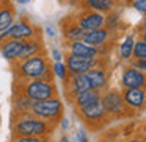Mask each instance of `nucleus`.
<instances>
[{
  "instance_id": "nucleus-1",
  "label": "nucleus",
  "mask_w": 146,
  "mask_h": 142,
  "mask_svg": "<svg viewBox=\"0 0 146 142\" xmlns=\"http://www.w3.org/2000/svg\"><path fill=\"white\" fill-rule=\"evenodd\" d=\"M33 114L39 117H57L61 113V101L57 98H46V100H38L32 103Z\"/></svg>"
},
{
  "instance_id": "nucleus-2",
  "label": "nucleus",
  "mask_w": 146,
  "mask_h": 142,
  "mask_svg": "<svg viewBox=\"0 0 146 142\" xmlns=\"http://www.w3.org/2000/svg\"><path fill=\"white\" fill-rule=\"evenodd\" d=\"M52 95H54V86L50 83H46L44 80L35 78V81L27 86V97L33 101L52 98Z\"/></svg>"
},
{
  "instance_id": "nucleus-3",
  "label": "nucleus",
  "mask_w": 146,
  "mask_h": 142,
  "mask_svg": "<svg viewBox=\"0 0 146 142\" xmlns=\"http://www.w3.org/2000/svg\"><path fill=\"white\" fill-rule=\"evenodd\" d=\"M47 131V125L42 120H21L16 125V133L21 136H41Z\"/></svg>"
},
{
  "instance_id": "nucleus-4",
  "label": "nucleus",
  "mask_w": 146,
  "mask_h": 142,
  "mask_svg": "<svg viewBox=\"0 0 146 142\" xmlns=\"http://www.w3.org/2000/svg\"><path fill=\"white\" fill-rule=\"evenodd\" d=\"M21 72L30 78H39L46 73V63L41 56H30L21 66Z\"/></svg>"
},
{
  "instance_id": "nucleus-5",
  "label": "nucleus",
  "mask_w": 146,
  "mask_h": 142,
  "mask_svg": "<svg viewBox=\"0 0 146 142\" xmlns=\"http://www.w3.org/2000/svg\"><path fill=\"white\" fill-rule=\"evenodd\" d=\"M33 35V28L27 22H19L11 25L8 30H5L3 33H0V39H3L5 36H10L11 39H27Z\"/></svg>"
},
{
  "instance_id": "nucleus-6",
  "label": "nucleus",
  "mask_w": 146,
  "mask_h": 142,
  "mask_svg": "<svg viewBox=\"0 0 146 142\" xmlns=\"http://www.w3.org/2000/svg\"><path fill=\"white\" fill-rule=\"evenodd\" d=\"M94 66V58L93 60H88V58H79V56H68L66 61V69H69L72 73H85L88 72L90 69H93Z\"/></svg>"
},
{
  "instance_id": "nucleus-7",
  "label": "nucleus",
  "mask_w": 146,
  "mask_h": 142,
  "mask_svg": "<svg viewBox=\"0 0 146 142\" xmlns=\"http://www.w3.org/2000/svg\"><path fill=\"white\" fill-rule=\"evenodd\" d=\"M104 22H105V19L99 11L98 13H86L79 19V27L83 28L85 31H90V30L101 28L104 25Z\"/></svg>"
},
{
  "instance_id": "nucleus-8",
  "label": "nucleus",
  "mask_w": 146,
  "mask_h": 142,
  "mask_svg": "<svg viewBox=\"0 0 146 142\" xmlns=\"http://www.w3.org/2000/svg\"><path fill=\"white\" fill-rule=\"evenodd\" d=\"M145 81V75L137 69H127L123 73V84L126 88H141Z\"/></svg>"
},
{
  "instance_id": "nucleus-9",
  "label": "nucleus",
  "mask_w": 146,
  "mask_h": 142,
  "mask_svg": "<svg viewBox=\"0 0 146 142\" xmlns=\"http://www.w3.org/2000/svg\"><path fill=\"white\" fill-rule=\"evenodd\" d=\"M71 53H72L74 56H79V58L93 60V58L98 55V50H96V47L85 44L83 41H74L72 45H71Z\"/></svg>"
},
{
  "instance_id": "nucleus-10",
  "label": "nucleus",
  "mask_w": 146,
  "mask_h": 142,
  "mask_svg": "<svg viewBox=\"0 0 146 142\" xmlns=\"http://www.w3.org/2000/svg\"><path fill=\"white\" fill-rule=\"evenodd\" d=\"M108 31L104 28H96V30H90V31H85L82 41L88 45H93V47H98V45L104 44V41L107 39Z\"/></svg>"
},
{
  "instance_id": "nucleus-11",
  "label": "nucleus",
  "mask_w": 146,
  "mask_h": 142,
  "mask_svg": "<svg viewBox=\"0 0 146 142\" xmlns=\"http://www.w3.org/2000/svg\"><path fill=\"white\" fill-rule=\"evenodd\" d=\"M102 103L105 106V111H108V113H121L124 109V101L121 98V95L116 94V92H110L102 100Z\"/></svg>"
},
{
  "instance_id": "nucleus-12",
  "label": "nucleus",
  "mask_w": 146,
  "mask_h": 142,
  "mask_svg": "<svg viewBox=\"0 0 146 142\" xmlns=\"http://www.w3.org/2000/svg\"><path fill=\"white\" fill-rule=\"evenodd\" d=\"M124 101L133 108H140L145 101V92L140 88H127L124 92Z\"/></svg>"
},
{
  "instance_id": "nucleus-13",
  "label": "nucleus",
  "mask_w": 146,
  "mask_h": 142,
  "mask_svg": "<svg viewBox=\"0 0 146 142\" xmlns=\"http://www.w3.org/2000/svg\"><path fill=\"white\" fill-rule=\"evenodd\" d=\"M22 45L24 42L19 41V39H10L3 44L2 47V55H3L7 60H13V58H17L22 50Z\"/></svg>"
},
{
  "instance_id": "nucleus-14",
  "label": "nucleus",
  "mask_w": 146,
  "mask_h": 142,
  "mask_svg": "<svg viewBox=\"0 0 146 142\" xmlns=\"http://www.w3.org/2000/svg\"><path fill=\"white\" fill-rule=\"evenodd\" d=\"M82 113L86 119H101L105 113V106H104V103H102V100H98V101H94V103L88 105V106H83Z\"/></svg>"
},
{
  "instance_id": "nucleus-15",
  "label": "nucleus",
  "mask_w": 146,
  "mask_h": 142,
  "mask_svg": "<svg viewBox=\"0 0 146 142\" xmlns=\"http://www.w3.org/2000/svg\"><path fill=\"white\" fill-rule=\"evenodd\" d=\"M72 89H74V92H76V94H82V92H85V91L93 89L91 81H90V78L86 77V73H77V75L74 77V80H72Z\"/></svg>"
},
{
  "instance_id": "nucleus-16",
  "label": "nucleus",
  "mask_w": 146,
  "mask_h": 142,
  "mask_svg": "<svg viewBox=\"0 0 146 142\" xmlns=\"http://www.w3.org/2000/svg\"><path fill=\"white\" fill-rule=\"evenodd\" d=\"M98 100H101V97H99V92L96 91V89H90V91H85V92L77 95V105H79L80 108L88 106V105L94 103V101H98Z\"/></svg>"
},
{
  "instance_id": "nucleus-17",
  "label": "nucleus",
  "mask_w": 146,
  "mask_h": 142,
  "mask_svg": "<svg viewBox=\"0 0 146 142\" xmlns=\"http://www.w3.org/2000/svg\"><path fill=\"white\" fill-rule=\"evenodd\" d=\"M85 73H86V77L90 78V81H91L93 89H99V88H102V86H105L107 78H105V73L102 72V70H99V69H90L88 72H85Z\"/></svg>"
},
{
  "instance_id": "nucleus-18",
  "label": "nucleus",
  "mask_w": 146,
  "mask_h": 142,
  "mask_svg": "<svg viewBox=\"0 0 146 142\" xmlns=\"http://www.w3.org/2000/svg\"><path fill=\"white\" fill-rule=\"evenodd\" d=\"M85 2L90 8L99 11V13H102V11H110L113 8V0H85Z\"/></svg>"
},
{
  "instance_id": "nucleus-19",
  "label": "nucleus",
  "mask_w": 146,
  "mask_h": 142,
  "mask_svg": "<svg viewBox=\"0 0 146 142\" xmlns=\"http://www.w3.org/2000/svg\"><path fill=\"white\" fill-rule=\"evenodd\" d=\"M36 52H38V42H35V41L24 42L22 50H21V53H19V56H17V58H21V60H27V58L33 56Z\"/></svg>"
},
{
  "instance_id": "nucleus-20",
  "label": "nucleus",
  "mask_w": 146,
  "mask_h": 142,
  "mask_svg": "<svg viewBox=\"0 0 146 142\" xmlns=\"http://www.w3.org/2000/svg\"><path fill=\"white\" fill-rule=\"evenodd\" d=\"M133 38L132 36H127L126 39L123 41V44H121V47H119V55H121V58H124V60H127V58H130V55H132V52H133Z\"/></svg>"
},
{
  "instance_id": "nucleus-21",
  "label": "nucleus",
  "mask_w": 146,
  "mask_h": 142,
  "mask_svg": "<svg viewBox=\"0 0 146 142\" xmlns=\"http://www.w3.org/2000/svg\"><path fill=\"white\" fill-rule=\"evenodd\" d=\"M13 24V11L11 10H2L0 11V31L8 30Z\"/></svg>"
},
{
  "instance_id": "nucleus-22",
  "label": "nucleus",
  "mask_w": 146,
  "mask_h": 142,
  "mask_svg": "<svg viewBox=\"0 0 146 142\" xmlns=\"http://www.w3.org/2000/svg\"><path fill=\"white\" fill-rule=\"evenodd\" d=\"M133 55H135V58H138V60H146V42L145 41H138L133 44Z\"/></svg>"
},
{
  "instance_id": "nucleus-23",
  "label": "nucleus",
  "mask_w": 146,
  "mask_h": 142,
  "mask_svg": "<svg viewBox=\"0 0 146 142\" xmlns=\"http://www.w3.org/2000/svg\"><path fill=\"white\" fill-rule=\"evenodd\" d=\"M68 38L72 39V41H82L83 39V35H85V30L80 28V27H74V28H69L68 30Z\"/></svg>"
},
{
  "instance_id": "nucleus-24",
  "label": "nucleus",
  "mask_w": 146,
  "mask_h": 142,
  "mask_svg": "<svg viewBox=\"0 0 146 142\" xmlns=\"http://www.w3.org/2000/svg\"><path fill=\"white\" fill-rule=\"evenodd\" d=\"M54 70H55V73H57L58 78H64V77H66V66H64L61 61H55Z\"/></svg>"
},
{
  "instance_id": "nucleus-25",
  "label": "nucleus",
  "mask_w": 146,
  "mask_h": 142,
  "mask_svg": "<svg viewBox=\"0 0 146 142\" xmlns=\"http://www.w3.org/2000/svg\"><path fill=\"white\" fill-rule=\"evenodd\" d=\"M32 103H33V100H30L29 97L27 98L21 97L19 100H17V108H19V109H29V108H32Z\"/></svg>"
},
{
  "instance_id": "nucleus-26",
  "label": "nucleus",
  "mask_w": 146,
  "mask_h": 142,
  "mask_svg": "<svg viewBox=\"0 0 146 142\" xmlns=\"http://www.w3.org/2000/svg\"><path fill=\"white\" fill-rule=\"evenodd\" d=\"M133 8H135L138 13L146 14V0H135V2H133Z\"/></svg>"
},
{
  "instance_id": "nucleus-27",
  "label": "nucleus",
  "mask_w": 146,
  "mask_h": 142,
  "mask_svg": "<svg viewBox=\"0 0 146 142\" xmlns=\"http://www.w3.org/2000/svg\"><path fill=\"white\" fill-rule=\"evenodd\" d=\"M16 142H41V139L36 136H22L21 139H17Z\"/></svg>"
},
{
  "instance_id": "nucleus-28",
  "label": "nucleus",
  "mask_w": 146,
  "mask_h": 142,
  "mask_svg": "<svg viewBox=\"0 0 146 142\" xmlns=\"http://www.w3.org/2000/svg\"><path fill=\"white\" fill-rule=\"evenodd\" d=\"M79 142H88V139H86L85 131H83V130H80V131H79Z\"/></svg>"
},
{
  "instance_id": "nucleus-29",
  "label": "nucleus",
  "mask_w": 146,
  "mask_h": 142,
  "mask_svg": "<svg viewBox=\"0 0 146 142\" xmlns=\"http://www.w3.org/2000/svg\"><path fill=\"white\" fill-rule=\"evenodd\" d=\"M52 56H54L55 61H61V53L58 50H52Z\"/></svg>"
},
{
  "instance_id": "nucleus-30",
  "label": "nucleus",
  "mask_w": 146,
  "mask_h": 142,
  "mask_svg": "<svg viewBox=\"0 0 146 142\" xmlns=\"http://www.w3.org/2000/svg\"><path fill=\"white\" fill-rule=\"evenodd\" d=\"M137 67H138V69H146V60H138Z\"/></svg>"
},
{
  "instance_id": "nucleus-31",
  "label": "nucleus",
  "mask_w": 146,
  "mask_h": 142,
  "mask_svg": "<svg viewBox=\"0 0 146 142\" xmlns=\"http://www.w3.org/2000/svg\"><path fill=\"white\" fill-rule=\"evenodd\" d=\"M47 35L49 36H54L55 35V31H54V28H52V27H47Z\"/></svg>"
},
{
  "instance_id": "nucleus-32",
  "label": "nucleus",
  "mask_w": 146,
  "mask_h": 142,
  "mask_svg": "<svg viewBox=\"0 0 146 142\" xmlns=\"http://www.w3.org/2000/svg\"><path fill=\"white\" fill-rule=\"evenodd\" d=\"M68 125H69V122H68V120H66V119H64V120H63V122H61V126H63V128H64V130H66V128H68Z\"/></svg>"
},
{
  "instance_id": "nucleus-33",
  "label": "nucleus",
  "mask_w": 146,
  "mask_h": 142,
  "mask_svg": "<svg viewBox=\"0 0 146 142\" xmlns=\"http://www.w3.org/2000/svg\"><path fill=\"white\" fill-rule=\"evenodd\" d=\"M19 2H21V3H22V5H25V3H29L30 0H19Z\"/></svg>"
},
{
  "instance_id": "nucleus-34",
  "label": "nucleus",
  "mask_w": 146,
  "mask_h": 142,
  "mask_svg": "<svg viewBox=\"0 0 146 142\" xmlns=\"http://www.w3.org/2000/svg\"><path fill=\"white\" fill-rule=\"evenodd\" d=\"M143 41H145V42H146V31H145V33H143Z\"/></svg>"
},
{
  "instance_id": "nucleus-35",
  "label": "nucleus",
  "mask_w": 146,
  "mask_h": 142,
  "mask_svg": "<svg viewBox=\"0 0 146 142\" xmlns=\"http://www.w3.org/2000/svg\"><path fill=\"white\" fill-rule=\"evenodd\" d=\"M61 142H68V139H66V137H63V139H61Z\"/></svg>"
},
{
  "instance_id": "nucleus-36",
  "label": "nucleus",
  "mask_w": 146,
  "mask_h": 142,
  "mask_svg": "<svg viewBox=\"0 0 146 142\" xmlns=\"http://www.w3.org/2000/svg\"><path fill=\"white\" fill-rule=\"evenodd\" d=\"M11 2H19V0H11Z\"/></svg>"
}]
</instances>
